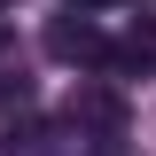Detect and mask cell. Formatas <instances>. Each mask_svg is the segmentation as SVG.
Returning a JSON list of instances; mask_svg holds the SVG:
<instances>
[{
  "label": "cell",
  "instance_id": "cell-1",
  "mask_svg": "<svg viewBox=\"0 0 156 156\" xmlns=\"http://www.w3.org/2000/svg\"><path fill=\"white\" fill-rule=\"evenodd\" d=\"M70 125L94 140H125V125H133V94L117 86V78H78L70 86Z\"/></svg>",
  "mask_w": 156,
  "mask_h": 156
},
{
  "label": "cell",
  "instance_id": "cell-2",
  "mask_svg": "<svg viewBox=\"0 0 156 156\" xmlns=\"http://www.w3.org/2000/svg\"><path fill=\"white\" fill-rule=\"evenodd\" d=\"M47 55H55V62H86V70H101V62H109V39H101L86 16H55V23H47Z\"/></svg>",
  "mask_w": 156,
  "mask_h": 156
},
{
  "label": "cell",
  "instance_id": "cell-3",
  "mask_svg": "<svg viewBox=\"0 0 156 156\" xmlns=\"http://www.w3.org/2000/svg\"><path fill=\"white\" fill-rule=\"evenodd\" d=\"M0 156H55V125H39V117H8Z\"/></svg>",
  "mask_w": 156,
  "mask_h": 156
},
{
  "label": "cell",
  "instance_id": "cell-4",
  "mask_svg": "<svg viewBox=\"0 0 156 156\" xmlns=\"http://www.w3.org/2000/svg\"><path fill=\"white\" fill-rule=\"evenodd\" d=\"M125 62H156V23H133V39H125Z\"/></svg>",
  "mask_w": 156,
  "mask_h": 156
},
{
  "label": "cell",
  "instance_id": "cell-5",
  "mask_svg": "<svg viewBox=\"0 0 156 156\" xmlns=\"http://www.w3.org/2000/svg\"><path fill=\"white\" fill-rule=\"evenodd\" d=\"M0 101H16V109H23V101H31V78H0Z\"/></svg>",
  "mask_w": 156,
  "mask_h": 156
},
{
  "label": "cell",
  "instance_id": "cell-6",
  "mask_svg": "<svg viewBox=\"0 0 156 156\" xmlns=\"http://www.w3.org/2000/svg\"><path fill=\"white\" fill-rule=\"evenodd\" d=\"M86 156H133V148H125V140H94Z\"/></svg>",
  "mask_w": 156,
  "mask_h": 156
},
{
  "label": "cell",
  "instance_id": "cell-7",
  "mask_svg": "<svg viewBox=\"0 0 156 156\" xmlns=\"http://www.w3.org/2000/svg\"><path fill=\"white\" fill-rule=\"evenodd\" d=\"M8 47H16V23H8V16H0V55H8Z\"/></svg>",
  "mask_w": 156,
  "mask_h": 156
},
{
  "label": "cell",
  "instance_id": "cell-8",
  "mask_svg": "<svg viewBox=\"0 0 156 156\" xmlns=\"http://www.w3.org/2000/svg\"><path fill=\"white\" fill-rule=\"evenodd\" d=\"M62 8H117V0H62Z\"/></svg>",
  "mask_w": 156,
  "mask_h": 156
},
{
  "label": "cell",
  "instance_id": "cell-9",
  "mask_svg": "<svg viewBox=\"0 0 156 156\" xmlns=\"http://www.w3.org/2000/svg\"><path fill=\"white\" fill-rule=\"evenodd\" d=\"M8 8H16V0H0V16H8Z\"/></svg>",
  "mask_w": 156,
  "mask_h": 156
}]
</instances>
